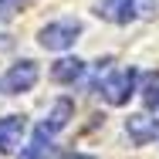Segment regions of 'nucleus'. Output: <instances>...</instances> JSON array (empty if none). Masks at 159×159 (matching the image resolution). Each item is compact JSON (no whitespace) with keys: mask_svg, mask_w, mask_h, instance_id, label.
Segmentation results:
<instances>
[{"mask_svg":"<svg viewBox=\"0 0 159 159\" xmlns=\"http://www.w3.org/2000/svg\"><path fill=\"white\" fill-rule=\"evenodd\" d=\"M54 152V135H48V132H34V139H31V146L27 149H20V156L17 159H48Z\"/></svg>","mask_w":159,"mask_h":159,"instance_id":"obj_9","label":"nucleus"},{"mask_svg":"<svg viewBox=\"0 0 159 159\" xmlns=\"http://www.w3.org/2000/svg\"><path fill=\"white\" fill-rule=\"evenodd\" d=\"M37 78H41L37 64L24 58V61L10 64L7 75L0 78V95H24V92H31L34 85H37Z\"/></svg>","mask_w":159,"mask_h":159,"instance_id":"obj_4","label":"nucleus"},{"mask_svg":"<svg viewBox=\"0 0 159 159\" xmlns=\"http://www.w3.org/2000/svg\"><path fill=\"white\" fill-rule=\"evenodd\" d=\"M81 75H85V61L81 58H61V61L51 68V78L58 85H75Z\"/></svg>","mask_w":159,"mask_h":159,"instance_id":"obj_8","label":"nucleus"},{"mask_svg":"<svg viewBox=\"0 0 159 159\" xmlns=\"http://www.w3.org/2000/svg\"><path fill=\"white\" fill-rule=\"evenodd\" d=\"M20 7H24V0H0V24H3V20H10Z\"/></svg>","mask_w":159,"mask_h":159,"instance_id":"obj_10","label":"nucleus"},{"mask_svg":"<svg viewBox=\"0 0 159 159\" xmlns=\"http://www.w3.org/2000/svg\"><path fill=\"white\" fill-rule=\"evenodd\" d=\"M125 132L135 146H149V142L159 139V119H152V115H129Z\"/></svg>","mask_w":159,"mask_h":159,"instance_id":"obj_5","label":"nucleus"},{"mask_svg":"<svg viewBox=\"0 0 159 159\" xmlns=\"http://www.w3.org/2000/svg\"><path fill=\"white\" fill-rule=\"evenodd\" d=\"M152 14H156V0H102L98 3V17L112 24H135Z\"/></svg>","mask_w":159,"mask_h":159,"instance_id":"obj_1","label":"nucleus"},{"mask_svg":"<svg viewBox=\"0 0 159 159\" xmlns=\"http://www.w3.org/2000/svg\"><path fill=\"white\" fill-rule=\"evenodd\" d=\"M24 119L20 115H7L0 119V152H17L20 139H24Z\"/></svg>","mask_w":159,"mask_h":159,"instance_id":"obj_6","label":"nucleus"},{"mask_svg":"<svg viewBox=\"0 0 159 159\" xmlns=\"http://www.w3.org/2000/svg\"><path fill=\"white\" fill-rule=\"evenodd\" d=\"M156 142H159V139H156Z\"/></svg>","mask_w":159,"mask_h":159,"instance_id":"obj_13","label":"nucleus"},{"mask_svg":"<svg viewBox=\"0 0 159 159\" xmlns=\"http://www.w3.org/2000/svg\"><path fill=\"white\" fill-rule=\"evenodd\" d=\"M108 64H105V81L98 78V92L108 105H125L135 92V71L132 68H108Z\"/></svg>","mask_w":159,"mask_h":159,"instance_id":"obj_2","label":"nucleus"},{"mask_svg":"<svg viewBox=\"0 0 159 159\" xmlns=\"http://www.w3.org/2000/svg\"><path fill=\"white\" fill-rule=\"evenodd\" d=\"M142 98H146V108H159V88H156V85L146 88V95H142Z\"/></svg>","mask_w":159,"mask_h":159,"instance_id":"obj_11","label":"nucleus"},{"mask_svg":"<svg viewBox=\"0 0 159 159\" xmlns=\"http://www.w3.org/2000/svg\"><path fill=\"white\" fill-rule=\"evenodd\" d=\"M78 34H81V20L64 17V20L44 24V27L37 31V44H41L44 51H68V48L78 41Z\"/></svg>","mask_w":159,"mask_h":159,"instance_id":"obj_3","label":"nucleus"},{"mask_svg":"<svg viewBox=\"0 0 159 159\" xmlns=\"http://www.w3.org/2000/svg\"><path fill=\"white\" fill-rule=\"evenodd\" d=\"M71 115H75V105H71L68 98H58V102H54V108L44 115V122H41L37 129H41V132H48V135H58V132L68 125V119H71Z\"/></svg>","mask_w":159,"mask_h":159,"instance_id":"obj_7","label":"nucleus"},{"mask_svg":"<svg viewBox=\"0 0 159 159\" xmlns=\"http://www.w3.org/2000/svg\"><path fill=\"white\" fill-rule=\"evenodd\" d=\"M64 159H95V156H81V152H75V156H64Z\"/></svg>","mask_w":159,"mask_h":159,"instance_id":"obj_12","label":"nucleus"}]
</instances>
